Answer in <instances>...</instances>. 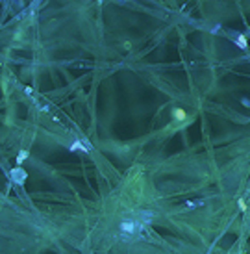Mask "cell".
<instances>
[{"mask_svg":"<svg viewBox=\"0 0 250 254\" xmlns=\"http://www.w3.org/2000/svg\"><path fill=\"white\" fill-rule=\"evenodd\" d=\"M172 115H174L176 121H184V119H185V111H184V110H174Z\"/></svg>","mask_w":250,"mask_h":254,"instance_id":"7a4b0ae2","label":"cell"},{"mask_svg":"<svg viewBox=\"0 0 250 254\" xmlns=\"http://www.w3.org/2000/svg\"><path fill=\"white\" fill-rule=\"evenodd\" d=\"M239 208H241V210H247V206H245V202H243V200H239Z\"/></svg>","mask_w":250,"mask_h":254,"instance_id":"277c9868","label":"cell"},{"mask_svg":"<svg viewBox=\"0 0 250 254\" xmlns=\"http://www.w3.org/2000/svg\"><path fill=\"white\" fill-rule=\"evenodd\" d=\"M24 158H26V152H21V156L17 158V159H19V161H22V159H24Z\"/></svg>","mask_w":250,"mask_h":254,"instance_id":"5b68a950","label":"cell"},{"mask_svg":"<svg viewBox=\"0 0 250 254\" xmlns=\"http://www.w3.org/2000/svg\"><path fill=\"white\" fill-rule=\"evenodd\" d=\"M145 221H143V217L139 219V221H135V219H130V221H122L121 223V232L122 234H135L137 230H141V228H145Z\"/></svg>","mask_w":250,"mask_h":254,"instance_id":"6da1fadb","label":"cell"},{"mask_svg":"<svg viewBox=\"0 0 250 254\" xmlns=\"http://www.w3.org/2000/svg\"><path fill=\"white\" fill-rule=\"evenodd\" d=\"M241 102H243V104H245V106H250V100H248V98H243V100H241Z\"/></svg>","mask_w":250,"mask_h":254,"instance_id":"8992f818","label":"cell"},{"mask_svg":"<svg viewBox=\"0 0 250 254\" xmlns=\"http://www.w3.org/2000/svg\"><path fill=\"white\" fill-rule=\"evenodd\" d=\"M235 43H237L241 48H247V41H245V37H243V35H239V37L235 39Z\"/></svg>","mask_w":250,"mask_h":254,"instance_id":"3957f363","label":"cell"}]
</instances>
